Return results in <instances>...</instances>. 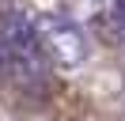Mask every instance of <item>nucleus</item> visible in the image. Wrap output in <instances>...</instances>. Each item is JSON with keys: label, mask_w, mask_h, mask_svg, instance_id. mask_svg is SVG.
I'll return each instance as SVG.
<instances>
[{"label": "nucleus", "mask_w": 125, "mask_h": 121, "mask_svg": "<svg viewBox=\"0 0 125 121\" xmlns=\"http://www.w3.org/2000/svg\"><path fill=\"white\" fill-rule=\"evenodd\" d=\"M0 53H4V68L27 87H42L46 83V53H42L34 19L23 8H8L0 15Z\"/></svg>", "instance_id": "f257e3e1"}, {"label": "nucleus", "mask_w": 125, "mask_h": 121, "mask_svg": "<svg viewBox=\"0 0 125 121\" xmlns=\"http://www.w3.org/2000/svg\"><path fill=\"white\" fill-rule=\"evenodd\" d=\"M34 30H38L46 60L61 68H80L87 60V38L80 23H72L68 15H42V19H34Z\"/></svg>", "instance_id": "f03ea898"}, {"label": "nucleus", "mask_w": 125, "mask_h": 121, "mask_svg": "<svg viewBox=\"0 0 125 121\" xmlns=\"http://www.w3.org/2000/svg\"><path fill=\"white\" fill-rule=\"evenodd\" d=\"M121 23H125V8H121Z\"/></svg>", "instance_id": "7ed1b4c3"}]
</instances>
